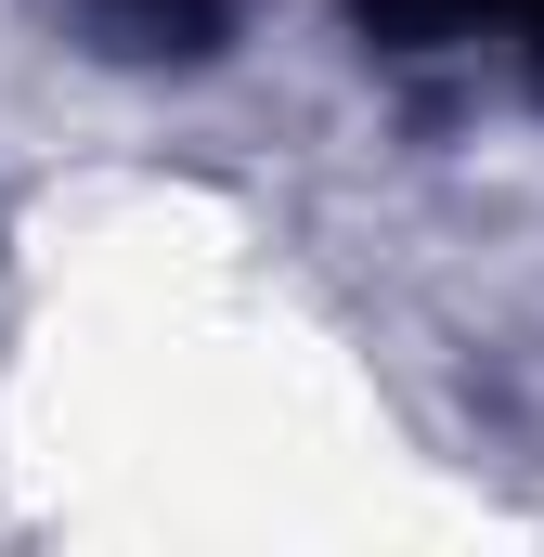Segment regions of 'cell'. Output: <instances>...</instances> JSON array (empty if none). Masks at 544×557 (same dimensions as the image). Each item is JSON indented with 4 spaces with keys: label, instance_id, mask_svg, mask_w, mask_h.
<instances>
[{
    "label": "cell",
    "instance_id": "1",
    "mask_svg": "<svg viewBox=\"0 0 544 557\" xmlns=\"http://www.w3.org/2000/svg\"><path fill=\"white\" fill-rule=\"evenodd\" d=\"M350 39L403 91H506L544 117V0H350Z\"/></svg>",
    "mask_w": 544,
    "mask_h": 557
},
{
    "label": "cell",
    "instance_id": "2",
    "mask_svg": "<svg viewBox=\"0 0 544 557\" xmlns=\"http://www.w3.org/2000/svg\"><path fill=\"white\" fill-rule=\"evenodd\" d=\"M65 26L118 65H208L234 52V0H65Z\"/></svg>",
    "mask_w": 544,
    "mask_h": 557
}]
</instances>
